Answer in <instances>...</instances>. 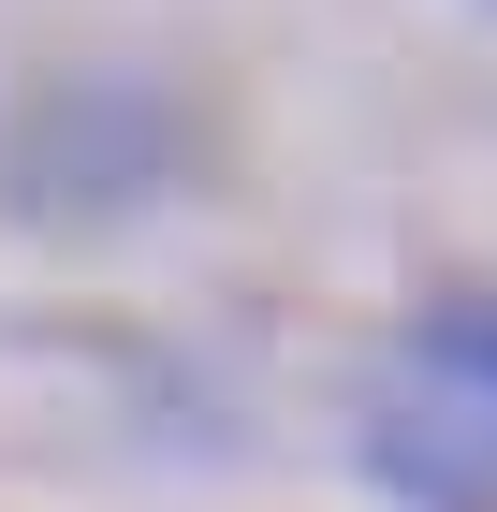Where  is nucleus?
<instances>
[{
	"label": "nucleus",
	"instance_id": "obj_2",
	"mask_svg": "<svg viewBox=\"0 0 497 512\" xmlns=\"http://www.w3.org/2000/svg\"><path fill=\"white\" fill-rule=\"evenodd\" d=\"M366 469L410 512H497V410H410L395 395L381 425H366Z\"/></svg>",
	"mask_w": 497,
	"mask_h": 512
},
{
	"label": "nucleus",
	"instance_id": "obj_3",
	"mask_svg": "<svg viewBox=\"0 0 497 512\" xmlns=\"http://www.w3.org/2000/svg\"><path fill=\"white\" fill-rule=\"evenodd\" d=\"M424 366L439 381H497V308H439L424 322Z\"/></svg>",
	"mask_w": 497,
	"mask_h": 512
},
{
	"label": "nucleus",
	"instance_id": "obj_1",
	"mask_svg": "<svg viewBox=\"0 0 497 512\" xmlns=\"http://www.w3.org/2000/svg\"><path fill=\"white\" fill-rule=\"evenodd\" d=\"M161 161H176V103L132 74H74L44 88L30 118L0 132V191L30 205V220H103V205H147Z\"/></svg>",
	"mask_w": 497,
	"mask_h": 512
}]
</instances>
